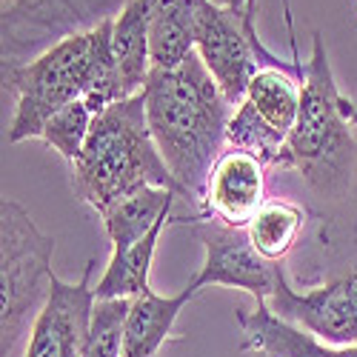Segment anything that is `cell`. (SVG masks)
Returning a JSON list of instances; mask_svg holds the SVG:
<instances>
[{
	"label": "cell",
	"instance_id": "1",
	"mask_svg": "<svg viewBox=\"0 0 357 357\" xmlns=\"http://www.w3.org/2000/svg\"><path fill=\"white\" fill-rule=\"evenodd\" d=\"M146 121L160 158L203 218L209 172L226 152L234 106L195 52L177 69H152L146 86Z\"/></svg>",
	"mask_w": 357,
	"mask_h": 357
},
{
	"label": "cell",
	"instance_id": "2",
	"mask_svg": "<svg viewBox=\"0 0 357 357\" xmlns=\"http://www.w3.org/2000/svg\"><path fill=\"white\" fill-rule=\"evenodd\" d=\"M112 20L92 32L63 38L35 61L0 72L3 89L15 95V114L9 123L12 143L40 137L49 117L75 100H86L95 114L117 100H126L112 54Z\"/></svg>",
	"mask_w": 357,
	"mask_h": 357
},
{
	"label": "cell",
	"instance_id": "3",
	"mask_svg": "<svg viewBox=\"0 0 357 357\" xmlns=\"http://www.w3.org/2000/svg\"><path fill=\"white\" fill-rule=\"evenodd\" d=\"M69 166L75 197L98 215L143 186H163L186 200L149 132L143 92L103 109L89 129L83 152Z\"/></svg>",
	"mask_w": 357,
	"mask_h": 357
},
{
	"label": "cell",
	"instance_id": "4",
	"mask_svg": "<svg viewBox=\"0 0 357 357\" xmlns=\"http://www.w3.org/2000/svg\"><path fill=\"white\" fill-rule=\"evenodd\" d=\"M357 146L343 114V95L329 66L323 38L314 35L312 57L301 63V112L280 152V169H294L323 200L340 203L354 189Z\"/></svg>",
	"mask_w": 357,
	"mask_h": 357
},
{
	"label": "cell",
	"instance_id": "5",
	"mask_svg": "<svg viewBox=\"0 0 357 357\" xmlns=\"http://www.w3.org/2000/svg\"><path fill=\"white\" fill-rule=\"evenodd\" d=\"M54 237L43 234L29 212L12 197L0 203V354L12 357L26 329L46 306Z\"/></svg>",
	"mask_w": 357,
	"mask_h": 357
},
{
	"label": "cell",
	"instance_id": "6",
	"mask_svg": "<svg viewBox=\"0 0 357 357\" xmlns=\"http://www.w3.org/2000/svg\"><path fill=\"white\" fill-rule=\"evenodd\" d=\"M132 0H0V61L20 66L61 43L117 17Z\"/></svg>",
	"mask_w": 357,
	"mask_h": 357
},
{
	"label": "cell",
	"instance_id": "7",
	"mask_svg": "<svg viewBox=\"0 0 357 357\" xmlns=\"http://www.w3.org/2000/svg\"><path fill=\"white\" fill-rule=\"evenodd\" d=\"M297 112L301 75H291L289 66H260L246 89V98L231 114L226 140L234 149L257 155L266 166H278L297 123Z\"/></svg>",
	"mask_w": 357,
	"mask_h": 357
},
{
	"label": "cell",
	"instance_id": "8",
	"mask_svg": "<svg viewBox=\"0 0 357 357\" xmlns=\"http://www.w3.org/2000/svg\"><path fill=\"white\" fill-rule=\"evenodd\" d=\"M266 306L280 320L314 335L329 346L357 343V269L317 289L297 291L280 266L275 291Z\"/></svg>",
	"mask_w": 357,
	"mask_h": 357
},
{
	"label": "cell",
	"instance_id": "9",
	"mask_svg": "<svg viewBox=\"0 0 357 357\" xmlns=\"http://www.w3.org/2000/svg\"><path fill=\"white\" fill-rule=\"evenodd\" d=\"M195 52L218 80L226 100L237 109L246 98L252 77L263 66L257 49L243 29V17L209 3V0H195Z\"/></svg>",
	"mask_w": 357,
	"mask_h": 357
},
{
	"label": "cell",
	"instance_id": "10",
	"mask_svg": "<svg viewBox=\"0 0 357 357\" xmlns=\"http://www.w3.org/2000/svg\"><path fill=\"white\" fill-rule=\"evenodd\" d=\"M195 231L206 249L200 272L192 278L200 289L206 286H231L249 291L257 306H266L275 291L280 263H269L257 255L246 229H231L212 218L195 220Z\"/></svg>",
	"mask_w": 357,
	"mask_h": 357
},
{
	"label": "cell",
	"instance_id": "11",
	"mask_svg": "<svg viewBox=\"0 0 357 357\" xmlns=\"http://www.w3.org/2000/svg\"><path fill=\"white\" fill-rule=\"evenodd\" d=\"M92 272L95 260H89L77 283L54 278L49 301L29 329L23 357H80L98 303Z\"/></svg>",
	"mask_w": 357,
	"mask_h": 357
},
{
	"label": "cell",
	"instance_id": "12",
	"mask_svg": "<svg viewBox=\"0 0 357 357\" xmlns=\"http://www.w3.org/2000/svg\"><path fill=\"white\" fill-rule=\"evenodd\" d=\"M266 166L246 149L226 146L209 172L203 195V218L231 229H246L266 203Z\"/></svg>",
	"mask_w": 357,
	"mask_h": 357
},
{
	"label": "cell",
	"instance_id": "13",
	"mask_svg": "<svg viewBox=\"0 0 357 357\" xmlns=\"http://www.w3.org/2000/svg\"><path fill=\"white\" fill-rule=\"evenodd\" d=\"M237 323L243 329V351H255L257 357H357V343L351 346H329L314 335L297 329L280 320L269 306L237 309Z\"/></svg>",
	"mask_w": 357,
	"mask_h": 357
},
{
	"label": "cell",
	"instance_id": "14",
	"mask_svg": "<svg viewBox=\"0 0 357 357\" xmlns=\"http://www.w3.org/2000/svg\"><path fill=\"white\" fill-rule=\"evenodd\" d=\"M197 291L200 286L192 280L177 294H158L155 289H146L143 294L132 297L129 317H126L123 357H158L160 346L174 329L177 314L183 312V306Z\"/></svg>",
	"mask_w": 357,
	"mask_h": 357
},
{
	"label": "cell",
	"instance_id": "15",
	"mask_svg": "<svg viewBox=\"0 0 357 357\" xmlns=\"http://www.w3.org/2000/svg\"><path fill=\"white\" fill-rule=\"evenodd\" d=\"M177 197L181 195L172 189H163V186H143V189L121 197L117 203H112L106 212H100L103 229L112 243V257L129 252L166 215H172Z\"/></svg>",
	"mask_w": 357,
	"mask_h": 357
},
{
	"label": "cell",
	"instance_id": "16",
	"mask_svg": "<svg viewBox=\"0 0 357 357\" xmlns=\"http://www.w3.org/2000/svg\"><path fill=\"white\" fill-rule=\"evenodd\" d=\"M149 12H152V0H132V3L112 20V54H114L123 98L140 95L149 75H152Z\"/></svg>",
	"mask_w": 357,
	"mask_h": 357
},
{
	"label": "cell",
	"instance_id": "17",
	"mask_svg": "<svg viewBox=\"0 0 357 357\" xmlns=\"http://www.w3.org/2000/svg\"><path fill=\"white\" fill-rule=\"evenodd\" d=\"M152 69H177L195 54V0H152L149 12Z\"/></svg>",
	"mask_w": 357,
	"mask_h": 357
},
{
	"label": "cell",
	"instance_id": "18",
	"mask_svg": "<svg viewBox=\"0 0 357 357\" xmlns=\"http://www.w3.org/2000/svg\"><path fill=\"white\" fill-rule=\"evenodd\" d=\"M169 223H174V212L166 215L129 252H123V255H117V257L109 260L103 278L95 286L98 301H112V297H129V301H132V297L143 294L146 289H152V286H149V272H152V260H155L158 243H160L163 229Z\"/></svg>",
	"mask_w": 357,
	"mask_h": 357
},
{
	"label": "cell",
	"instance_id": "19",
	"mask_svg": "<svg viewBox=\"0 0 357 357\" xmlns=\"http://www.w3.org/2000/svg\"><path fill=\"white\" fill-rule=\"evenodd\" d=\"M303 226H306V212L301 206L289 200H266L260 212L252 218V223L246 226V231L260 257H266L269 263H280L301 241Z\"/></svg>",
	"mask_w": 357,
	"mask_h": 357
},
{
	"label": "cell",
	"instance_id": "20",
	"mask_svg": "<svg viewBox=\"0 0 357 357\" xmlns=\"http://www.w3.org/2000/svg\"><path fill=\"white\" fill-rule=\"evenodd\" d=\"M129 306V297H112V301L95 303L92 326H89L80 357H123Z\"/></svg>",
	"mask_w": 357,
	"mask_h": 357
},
{
	"label": "cell",
	"instance_id": "21",
	"mask_svg": "<svg viewBox=\"0 0 357 357\" xmlns=\"http://www.w3.org/2000/svg\"><path fill=\"white\" fill-rule=\"evenodd\" d=\"M95 117L98 114L89 109L86 100H75L66 109H61L57 114L49 117V123L43 126L40 140H46L63 160L75 163L77 155L83 152V143L89 137V129H92Z\"/></svg>",
	"mask_w": 357,
	"mask_h": 357
},
{
	"label": "cell",
	"instance_id": "22",
	"mask_svg": "<svg viewBox=\"0 0 357 357\" xmlns=\"http://www.w3.org/2000/svg\"><path fill=\"white\" fill-rule=\"evenodd\" d=\"M209 3H215V6H220V9H226V12H231V15H237V17H243V29H246V35H249V40H252V46L257 49V54H260V61H263V66H283L278 57L266 49L263 43H260V38H257V29H255V15H257V0H209Z\"/></svg>",
	"mask_w": 357,
	"mask_h": 357
},
{
	"label": "cell",
	"instance_id": "23",
	"mask_svg": "<svg viewBox=\"0 0 357 357\" xmlns=\"http://www.w3.org/2000/svg\"><path fill=\"white\" fill-rule=\"evenodd\" d=\"M343 114L349 117V123H351V126H357V106H354L351 100H346V98H343Z\"/></svg>",
	"mask_w": 357,
	"mask_h": 357
}]
</instances>
